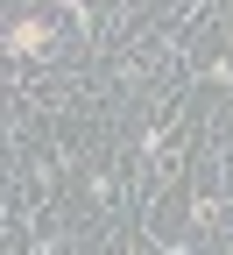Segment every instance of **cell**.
<instances>
[{"label": "cell", "mask_w": 233, "mask_h": 255, "mask_svg": "<svg viewBox=\"0 0 233 255\" xmlns=\"http://www.w3.org/2000/svg\"><path fill=\"white\" fill-rule=\"evenodd\" d=\"M43 36H50V21H21V28H7V50L21 57V50H43Z\"/></svg>", "instance_id": "cell-1"}]
</instances>
